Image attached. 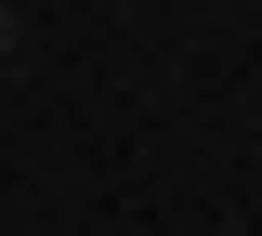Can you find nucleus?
<instances>
[{
	"mask_svg": "<svg viewBox=\"0 0 262 236\" xmlns=\"http://www.w3.org/2000/svg\"><path fill=\"white\" fill-rule=\"evenodd\" d=\"M0 66H13V0H0Z\"/></svg>",
	"mask_w": 262,
	"mask_h": 236,
	"instance_id": "f257e3e1",
	"label": "nucleus"
}]
</instances>
